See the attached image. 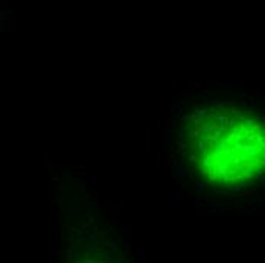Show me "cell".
Listing matches in <instances>:
<instances>
[{
  "label": "cell",
  "instance_id": "cell-1",
  "mask_svg": "<svg viewBox=\"0 0 265 263\" xmlns=\"http://www.w3.org/2000/svg\"><path fill=\"white\" fill-rule=\"evenodd\" d=\"M187 160L210 186H241L265 174V123L250 110L210 107L184 126Z\"/></svg>",
  "mask_w": 265,
  "mask_h": 263
}]
</instances>
